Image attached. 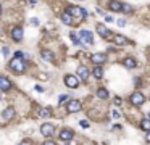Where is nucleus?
I'll use <instances>...</instances> for the list:
<instances>
[{
	"label": "nucleus",
	"mask_w": 150,
	"mask_h": 145,
	"mask_svg": "<svg viewBox=\"0 0 150 145\" xmlns=\"http://www.w3.org/2000/svg\"><path fill=\"white\" fill-rule=\"evenodd\" d=\"M26 68H28V64H26L24 58H13V60H10V69L15 72H24Z\"/></svg>",
	"instance_id": "nucleus-1"
},
{
	"label": "nucleus",
	"mask_w": 150,
	"mask_h": 145,
	"mask_svg": "<svg viewBox=\"0 0 150 145\" xmlns=\"http://www.w3.org/2000/svg\"><path fill=\"white\" fill-rule=\"evenodd\" d=\"M66 12L73 16V18H81V20H86V18H87V12H86L84 8H81V7H74V5H71V7L66 8Z\"/></svg>",
	"instance_id": "nucleus-2"
},
{
	"label": "nucleus",
	"mask_w": 150,
	"mask_h": 145,
	"mask_svg": "<svg viewBox=\"0 0 150 145\" xmlns=\"http://www.w3.org/2000/svg\"><path fill=\"white\" fill-rule=\"evenodd\" d=\"M79 37H81L82 45H92L94 44V34L90 31H86V29H82V31L79 32Z\"/></svg>",
	"instance_id": "nucleus-3"
},
{
	"label": "nucleus",
	"mask_w": 150,
	"mask_h": 145,
	"mask_svg": "<svg viewBox=\"0 0 150 145\" xmlns=\"http://www.w3.org/2000/svg\"><path fill=\"white\" fill-rule=\"evenodd\" d=\"M10 36H12V39L15 40V42H21V40H23V36H24V29L21 28V26H15V28L12 29V32H10Z\"/></svg>",
	"instance_id": "nucleus-4"
},
{
	"label": "nucleus",
	"mask_w": 150,
	"mask_h": 145,
	"mask_svg": "<svg viewBox=\"0 0 150 145\" xmlns=\"http://www.w3.org/2000/svg\"><path fill=\"white\" fill-rule=\"evenodd\" d=\"M41 132H42V136H45V137H52V134L55 132V126H53L52 123H44V124L41 126Z\"/></svg>",
	"instance_id": "nucleus-5"
},
{
	"label": "nucleus",
	"mask_w": 150,
	"mask_h": 145,
	"mask_svg": "<svg viewBox=\"0 0 150 145\" xmlns=\"http://www.w3.org/2000/svg\"><path fill=\"white\" fill-rule=\"evenodd\" d=\"M144 102H145V97H144L142 92H134L132 95H131V103L136 105V106H140Z\"/></svg>",
	"instance_id": "nucleus-6"
},
{
	"label": "nucleus",
	"mask_w": 150,
	"mask_h": 145,
	"mask_svg": "<svg viewBox=\"0 0 150 145\" xmlns=\"http://www.w3.org/2000/svg\"><path fill=\"white\" fill-rule=\"evenodd\" d=\"M65 84L71 89H76L79 85V77L73 76V74H68V76H65Z\"/></svg>",
	"instance_id": "nucleus-7"
},
{
	"label": "nucleus",
	"mask_w": 150,
	"mask_h": 145,
	"mask_svg": "<svg viewBox=\"0 0 150 145\" xmlns=\"http://www.w3.org/2000/svg\"><path fill=\"white\" fill-rule=\"evenodd\" d=\"M81 110V102L79 100H69L68 105H66V111L68 113H76Z\"/></svg>",
	"instance_id": "nucleus-8"
},
{
	"label": "nucleus",
	"mask_w": 150,
	"mask_h": 145,
	"mask_svg": "<svg viewBox=\"0 0 150 145\" xmlns=\"http://www.w3.org/2000/svg\"><path fill=\"white\" fill-rule=\"evenodd\" d=\"M73 137H74V132L71 131V129H61V131H60V139H61V140L69 142Z\"/></svg>",
	"instance_id": "nucleus-9"
},
{
	"label": "nucleus",
	"mask_w": 150,
	"mask_h": 145,
	"mask_svg": "<svg viewBox=\"0 0 150 145\" xmlns=\"http://www.w3.org/2000/svg\"><path fill=\"white\" fill-rule=\"evenodd\" d=\"M12 89V82H10L8 77L5 76H0V90L2 92H5V90H10Z\"/></svg>",
	"instance_id": "nucleus-10"
},
{
	"label": "nucleus",
	"mask_w": 150,
	"mask_h": 145,
	"mask_svg": "<svg viewBox=\"0 0 150 145\" xmlns=\"http://www.w3.org/2000/svg\"><path fill=\"white\" fill-rule=\"evenodd\" d=\"M2 116H3L5 121L13 119V118H15V108H13V106H8V108H5L3 113H2Z\"/></svg>",
	"instance_id": "nucleus-11"
},
{
	"label": "nucleus",
	"mask_w": 150,
	"mask_h": 145,
	"mask_svg": "<svg viewBox=\"0 0 150 145\" xmlns=\"http://www.w3.org/2000/svg\"><path fill=\"white\" fill-rule=\"evenodd\" d=\"M108 8L111 10V12H121V8H123V3L121 2H118V0H110V3H108Z\"/></svg>",
	"instance_id": "nucleus-12"
},
{
	"label": "nucleus",
	"mask_w": 150,
	"mask_h": 145,
	"mask_svg": "<svg viewBox=\"0 0 150 145\" xmlns=\"http://www.w3.org/2000/svg\"><path fill=\"white\" fill-rule=\"evenodd\" d=\"M92 61H94V63H97V64L105 63V61H107L105 53H94V55H92Z\"/></svg>",
	"instance_id": "nucleus-13"
},
{
	"label": "nucleus",
	"mask_w": 150,
	"mask_h": 145,
	"mask_svg": "<svg viewBox=\"0 0 150 145\" xmlns=\"http://www.w3.org/2000/svg\"><path fill=\"white\" fill-rule=\"evenodd\" d=\"M77 76L81 77V81H87V77H89V69L86 68V66H79V68H77Z\"/></svg>",
	"instance_id": "nucleus-14"
},
{
	"label": "nucleus",
	"mask_w": 150,
	"mask_h": 145,
	"mask_svg": "<svg viewBox=\"0 0 150 145\" xmlns=\"http://www.w3.org/2000/svg\"><path fill=\"white\" fill-rule=\"evenodd\" d=\"M97 32H98V36L102 37H110L111 36V32L107 29V26H103V24H97Z\"/></svg>",
	"instance_id": "nucleus-15"
},
{
	"label": "nucleus",
	"mask_w": 150,
	"mask_h": 145,
	"mask_svg": "<svg viewBox=\"0 0 150 145\" xmlns=\"http://www.w3.org/2000/svg\"><path fill=\"white\" fill-rule=\"evenodd\" d=\"M41 56L44 58L45 61H53V60H55V56H53V53L50 52V50H47V48H44V50L41 52Z\"/></svg>",
	"instance_id": "nucleus-16"
},
{
	"label": "nucleus",
	"mask_w": 150,
	"mask_h": 145,
	"mask_svg": "<svg viewBox=\"0 0 150 145\" xmlns=\"http://www.w3.org/2000/svg\"><path fill=\"white\" fill-rule=\"evenodd\" d=\"M60 20L63 21V23H65V24H73V16L69 15L68 12L61 13V15H60Z\"/></svg>",
	"instance_id": "nucleus-17"
},
{
	"label": "nucleus",
	"mask_w": 150,
	"mask_h": 145,
	"mask_svg": "<svg viewBox=\"0 0 150 145\" xmlns=\"http://www.w3.org/2000/svg\"><path fill=\"white\" fill-rule=\"evenodd\" d=\"M113 42H115V44H118V45H124V44H128V39L123 37V36H115Z\"/></svg>",
	"instance_id": "nucleus-18"
},
{
	"label": "nucleus",
	"mask_w": 150,
	"mask_h": 145,
	"mask_svg": "<svg viewBox=\"0 0 150 145\" xmlns=\"http://www.w3.org/2000/svg\"><path fill=\"white\" fill-rule=\"evenodd\" d=\"M123 64H124L126 68H134V66H136V60H134V58H126L124 61H123Z\"/></svg>",
	"instance_id": "nucleus-19"
},
{
	"label": "nucleus",
	"mask_w": 150,
	"mask_h": 145,
	"mask_svg": "<svg viewBox=\"0 0 150 145\" xmlns=\"http://www.w3.org/2000/svg\"><path fill=\"white\" fill-rule=\"evenodd\" d=\"M97 97H98V98H108V90L103 89V87H100L97 90Z\"/></svg>",
	"instance_id": "nucleus-20"
},
{
	"label": "nucleus",
	"mask_w": 150,
	"mask_h": 145,
	"mask_svg": "<svg viewBox=\"0 0 150 145\" xmlns=\"http://www.w3.org/2000/svg\"><path fill=\"white\" fill-rule=\"evenodd\" d=\"M140 127L144 129V131H147V132H149V131H150V119H142Z\"/></svg>",
	"instance_id": "nucleus-21"
},
{
	"label": "nucleus",
	"mask_w": 150,
	"mask_h": 145,
	"mask_svg": "<svg viewBox=\"0 0 150 145\" xmlns=\"http://www.w3.org/2000/svg\"><path fill=\"white\" fill-rule=\"evenodd\" d=\"M94 76L97 77V79H100V77L103 76V69H102L100 66H97V68H94Z\"/></svg>",
	"instance_id": "nucleus-22"
},
{
	"label": "nucleus",
	"mask_w": 150,
	"mask_h": 145,
	"mask_svg": "<svg viewBox=\"0 0 150 145\" xmlns=\"http://www.w3.org/2000/svg\"><path fill=\"white\" fill-rule=\"evenodd\" d=\"M39 116L49 118V116H50V110H49V108H41V110H39Z\"/></svg>",
	"instance_id": "nucleus-23"
},
{
	"label": "nucleus",
	"mask_w": 150,
	"mask_h": 145,
	"mask_svg": "<svg viewBox=\"0 0 150 145\" xmlns=\"http://www.w3.org/2000/svg\"><path fill=\"white\" fill-rule=\"evenodd\" d=\"M69 36H71V40H73V42H74V44H76V45H82L81 39H77V34H76V32H71Z\"/></svg>",
	"instance_id": "nucleus-24"
},
{
	"label": "nucleus",
	"mask_w": 150,
	"mask_h": 145,
	"mask_svg": "<svg viewBox=\"0 0 150 145\" xmlns=\"http://www.w3.org/2000/svg\"><path fill=\"white\" fill-rule=\"evenodd\" d=\"M121 12L123 13H131V12H132V7H131V5H128V3H123Z\"/></svg>",
	"instance_id": "nucleus-25"
},
{
	"label": "nucleus",
	"mask_w": 150,
	"mask_h": 145,
	"mask_svg": "<svg viewBox=\"0 0 150 145\" xmlns=\"http://www.w3.org/2000/svg\"><path fill=\"white\" fill-rule=\"evenodd\" d=\"M66 100H69L68 95H60V97H58V102H60V103H65Z\"/></svg>",
	"instance_id": "nucleus-26"
},
{
	"label": "nucleus",
	"mask_w": 150,
	"mask_h": 145,
	"mask_svg": "<svg viewBox=\"0 0 150 145\" xmlns=\"http://www.w3.org/2000/svg\"><path fill=\"white\" fill-rule=\"evenodd\" d=\"M79 124H81V127L87 129V127H89V121H86V119H82L81 123H79Z\"/></svg>",
	"instance_id": "nucleus-27"
},
{
	"label": "nucleus",
	"mask_w": 150,
	"mask_h": 145,
	"mask_svg": "<svg viewBox=\"0 0 150 145\" xmlns=\"http://www.w3.org/2000/svg\"><path fill=\"white\" fill-rule=\"evenodd\" d=\"M31 24H33V26H39V20H37V18H33V20H31Z\"/></svg>",
	"instance_id": "nucleus-28"
},
{
	"label": "nucleus",
	"mask_w": 150,
	"mask_h": 145,
	"mask_svg": "<svg viewBox=\"0 0 150 145\" xmlns=\"http://www.w3.org/2000/svg\"><path fill=\"white\" fill-rule=\"evenodd\" d=\"M116 24L123 28V26H126V21H124V20H118V21H116Z\"/></svg>",
	"instance_id": "nucleus-29"
},
{
	"label": "nucleus",
	"mask_w": 150,
	"mask_h": 145,
	"mask_svg": "<svg viewBox=\"0 0 150 145\" xmlns=\"http://www.w3.org/2000/svg\"><path fill=\"white\" fill-rule=\"evenodd\" d=\"M15 56H16V58H24V55H23V52H20V50H18V52L15 53Z\"/></svg>",
	"instance_id": "nucleus-30"
},
{
	"label": "nucleus",
	"mask_w": 150,
	"mask_h": 145,
	"mask_svg": "<svg viewBox=\"0 0 150 145\" xmlns=\"http://www.w3.org/2000/svg\"><path fill=\"white\" fill-rule=\"evenodd\" d=\"M42 145H57V144H55V142H53V140H45V142H44V144H42Z\"/></svg>",
	"instance_id": "nucleus-31"
},
{
	"label": "nucleus",
	"mask_w": 150,
	"mask_h": 145,
	"mask_svg": "<svg viewBox=\"0 0 150 145\" xmlns=\"http://www.w3.org/2000/svg\"><path fill=\"white\" fill-rule=\"evenodd\" d=\"M36 90H37V92H44V87H42V85H39V84H37V85H36Z\"/></svg>",
	"instance_id": "nucleus-32"
},
{
	"label": "nucleus",
	"mask_w": 150,
	"mask_h": 145,
	"mask_svg": "<svg viewBox=\"0 0 150 145\" xmlns=\"http://www.w3.org/2000/svg\"><path fill=\"white\" fill-rule=\"evenodd\" d=\"M18 145H33V144H31L29 140H23V142H20Z\"/></svg>",
	"instance_id": "nucleus-33"
},
{
	"label": "nucleus",
	"mask_w": 150,
	"mask_h": 145,
	"mask_svg": "<svg viewBox=\"0 0 150 145\" xmlns=\"http://www.w3.org/2000/svg\"><path fill=\"white\" fill-rule=\"evenodd\" d=\"M105 21H108V23H110V21H113V18H111L110 15H105Z\"/></svg>",
	"instance_id": "nucleus-34"
},
{
	"label": "nucleus",
	"mask_w": 150,
	"mask_h": 145,
	"mask_svg": "<svg viewBox=\"0 0 150 145\" xmlns=\"http://www.w3.org/2000/svg\"><path fill=\"white\" fill-rule=\"evenodd\" d=\"M2 52H3L5 56H8V48H7V47H3V50H2Z\"/></svg>",
	"instance_id": "nucleus-35"
},
{
	"label": "nucleus",
	"mask_w": 150,
	"mask_h": 145,
	"mask_svg": "<svg viewBox=\"0 0 150 145\" xmlns=\"http://www.w3.org/2000/svg\"><path fill=\"white\" fill-rule=\"evenodd\" d=\"M113 118H115V119H116V118H119V113H118L116 110H115V111H113Z\"/></svg>",
	"instance_id": "nucleus-36"
},
{
	"label": "nucleus",
	"mask_w": 150,
	"mask_h": 145,
	"mask_svg": "<svg viewBox=\"0 0 150 145\" xmlns=\"http://www.w3.org/2000/svg\"><path fill=\"white\" fill-rule=\"evenodd\" d=\"M145 139H147V142H149V144H150V131H149V132H147V137H145Z\"/></svg>",
	"instance_id": "nucleus-37"
},
{
	"label": "nucleus",
	"mask_w": 150,
	"mask_h": 145,
	"mask_svg": "<svg viewBox=\"0 0 150 145\" xmlns=\"http://www.w3.org/2000/svg\"><path fill=\"white\" fill-rule=\"evenodd\" d=\"M29 2H31V3H36V2H39V0H29Z\"/></svg>",
	"instance_id": "nucleus-38"
},
{
	"label": "nucleus",
	"mask_w": 150,
	"mask_h": 145,
	"mask_svg": "<svg viewBox=\"0 0 150 145\" xmlns=\"http://www.w3.org/2000/svg\"><path fill=\"white\" fill-rule=\"evenodd\" d=\"M0 16H2V5H0Z\"/></svg>",
	"instance_id": "nucleus-39"
},
{
	"label": "nucleus",
	"mask_w": 150,
	"mask_h": 145,
	"mask_svg": "<svg viewBox=\"0 0 150 145\" xmlns=\"http://www.w3.org/2000/svg\"><path fill=\"white\" fill-rule=\"evenodd\" d=\"M147 116H149V119H150V111H149V113H147Z\"/></svg>",
	"instance_id": "nucleus-40"
},
{
	"label": "nucleus",
	"mask_w": 150,
	"mask_h": 145,
	"mask_svg": "<svg viewBox=\"0 0 150 145\" xmlns=\"http://www.w3.org/2000/svg\"><path fill=\"white\" fill-rule=\"evenodd\" d=\"M0 98H2V97H0Z\"/></svg>",
	"instance_id": "nucleus-41"
}]
</instances>
